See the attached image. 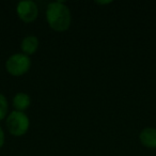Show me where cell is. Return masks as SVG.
I'll list each match as a JSON object with an SVG mask.
<instances>
[{
  "label": "cell",
  "instance_id": "6da1fadb",
  "mask_svg": "<svg viewBox=\"0 0 156 156\" xmlns=\"http://www.w3.org/2000/svg\"><path fill=\"white\" fill-rule=\"evenodd\" d=\"M46 18L50 28L56 31H65L69 28L72 15L63 1L50 2L46 9Z\"/></svg>",
  "mask_w": 156,
  "mask_h": 156
},
{
  "label": "cell",
  "instance_id": "7a4b0ae2",
  "mask_svg": "<svg viewBox=\"0 0 156 156\" xmlns=\"http://www.w3.org/2000/svg\"><path fill=\"white\" fill-rule=\"evenodd\" d=\"M30 121L28 115L23 111L14 110L7 117V127L13 136L20 137L25 135L29 129Z\"/></svg>",
  "mask_w": 156,
  "mask_h": 156
},
{
  "label": "cell",
  "instance_id": "3957f363",
  "mask_svg": "<svg viewBox=\"0 0 156 156\" xmlns=\"http://www.w3.org/2000/svg\"><path fill=\"white\" fill-rule=\"evenodd\" d=\"M31 59L25 54H14L5 62V69L11 75L20 76L30 69Z\"/></svg>",
  "mask_w": 156,
  "mask_h": 156
},
{
  "label": "cell",
  "instance_id": "277c9868",
  "mask_svg": "<svg viewBox=\"0 0 156 156\" xmlns=\"http://www.w3.org/2000/svg\"><path fill=\"white\" fill-rule=\"evenodd\" d=\"M16 12L22 20L26 23H31L37 20L39 15V9L34 1L32 0H23L16 5Z\"/></svg>",
  "mask_w": 156,
  "mask_h": 156
},
{
  "label": "cell",
  "instance_id": "5b68a950",
  "mask_svg": "<svg viewBox=\"0 0 156 156\" xmlns=\"http://www.w3.org/2000/svg\"><path fill=\"white\" fill-rule=\"evenodd\" d=\"M141 143L150 149H156V128L145 127L141 130L139 135Z\"/></svg>",
  "mask_w": 156,
  "mask_h": 156
},
{
  "label": "cell",
  "instance_id": "8992f818",
  "mask_svg": "<svg viewBox=\"0 0 156 156\" xmlns=\"http://www.w3.org/2000/svg\"><path fill=\"white\" fill-rule=\"evenodd\" d=\"M37 47H39V39L34 35H28V37H24L22 44H20L23 54L27 55V56L34 54L37 51Z\"/></svg>",
  "mask_w": 156,
  "mask_h": 156
},
{
  "label": "cell",
  "instance_id": "52a82bcc",
  "mask_svg": "<svg viewBox=\"0 0 156 156\" xmlns=\"http://www.w3.org/2000/svg\"><path fill=\"white\" fill-rule=\"evenodd\" d=\"M31 104V98L25 92H18L15 94V96L13 98V106L17 111H23L26 110Z\"/></svg>",
  "mask_w": 156,
  "mask_h": 156
},
{
  "label": "cell",
  "instance_id": "ba28073f",
  "mask_svg": "<svg viewBox=\"0 0 156 156\" xmlns=\"http://www.w3.org/2000/svg\"><path fill=\"white\" fill-rule=\"evenodd\" d=\"M8 100L2 93H0V121L5 118L8 113Z\"/></svg>",
  "mask_w": 156,
  "mask_h": 156
},
{
  "label": "cell",
  "instance_id": "9c48e42d",
  "mask_svg": "<svg viewBox=\"0 0 156 156\" xmlns=\"http://www.w3.org/2000/svg\"><path fill=\"white\" fill-rule=\"evenodd\" d=\"M5 132L2 130V128L0 127V149L3 147V144H5Z\"/></svg>",
  "mask_w": 156,
  "mask_h": 156
}]
</instances>
